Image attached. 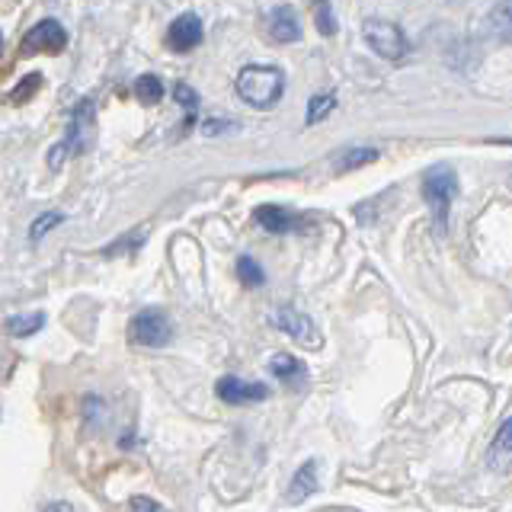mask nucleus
<instances>
[{"mask_svg": "<svg viewBox=\"0 0 512 512\" xmlns=\"http://www.w3.org/2000/svg\"><path fill=\"white\" fill-rule=\"evenodd\" d=\"M285 90V74L272 64H250L237 74V93L240 100L253 109H272Z\"/></svg>", "mask_w": 512, "mask_h": 512, "instance_id": "f257e3e1", "label": "nucleus"}, {"mask_svg": "<svg viewBox=\"0 0 512 512\" xmlns=\"http://www.w3.org/2000/svg\"><path fill=\"white\" fill-rule=\"evenodd\" d=\"M458 196V176L452 167H429L423 176V199L432 212V221H436V231L445 234L448 231V212H452V202Z\"/></svg>", "mask_w": 512, "mask_h": 512, "instance_id": "f03ea898", "label": "nucleus"}, {"mask_svg": "<svg viewBox=\"0 0 512 512\" xmlns=\"http://www.w3.org/2000/svg\"><path fill=\"white\" fill-rule=\"evenodd\" d=\"M90 138H93V100H84L71 116V125H68V135H64L61 144H55L52 151H48V167L52 170H61L64 157L71 154H84L90 148Z\"/></svg>", "mask_w": 512, "mask_h": 512, "instance_id": "7ed1b4c3", "label": "nucleus"}, {"mask_svg": "<svg viewBox=\"0 0 512 512\" xmlns=\"http://www.w3.org/2000/svg\"><path fill=\"white\" fill-rule=\"evenodd\" d=\"M362 39L378 58H388V61H400V58H407V52H410V42L404 36V29H400L397 23H391V20H375V16H372V20H365L362 23Z\"/></svg>", "mask_w": 512, "mask_h": 512, "instance_id": "20e7f679", "label": "nucleus"}, {"mask_svg": "<svg viewBox=\"0 0 512 512\" xmlns=\"http://www.w3.org/2000/svg\"><path fill=\"white\" fill-rule=\"evenodd\" d=\"M128 336H132V343H138V346L157 349V346H167L173 340V324L164 311L148 308V311L135 314L132 327H128Z\"/></svg>", "mask_w": 512, "mask_h": 512, "instance_id": "39448f33", "label": "nucleus"}, {"mask_svg": "<svg viewBox=\"0 0 512 512\" xmlns=\"http://www.w3.org/2000/svg\"><path fill=\"white\" fill-rule=\"evenodd\" d=\"M64 45H68V32H64V26L58 20H39L23 36L20 55L23 58H29V55H58Z\"/></svg>", "mask_w": 512, "mask_h": 512, "instance_id": "423d86ee", "label": "nucleus"}, {"mask_svg": "<svg viewBox=\"0 0 512 512\" xmlns=\"http://www.w3.org/2000/svg\"><path fill=\"white\" fill-rule=\"evenodd\" d=\"M215 391H218V397L224 400V404H234V407L263 404V400H269V388H266L263 381H244V378H237V375L218 378Z\"/></svg>", "mask_w": 512, "mask_h": 512, "instance_id": "0eeeda50", "label": "nucleus"}, {"mask_svg": "<svg viewBox=\"0 0 512 512\" xmlns=\"http://www.w3.org/2000/svg\"><path fill=\"white\" fill-rule=\"evenodd\" d=\"M272 327H279L282 333H288L301 346L320 349V333H317V327L311 324V317L301 314L298 308H279L276 314H272Z\"/></svg>", "mask_w": 512, "mask_h": 512, "instance_id": "6e6552de", "label": "nucleus"}, {"mask_svg": "<svg viewBox=\"0 0 512 512\" xmlns=\"http://www.w3.org/2000/svg\"><path fill=\"white\" fill-rule=\"evenodd\" d=\"M205 39V26L196 13H183V16H176V20L170 23L167 29V45L173 48V52H192V48H199Z\"/></svg>", "mask_w": 512, "mask_h": 512, "instance_id": "1a4fd4ad", "label": "nucleus"}, {"mask_svg": "<svg viewBox=\"0 0 512 512\" xmlns=\"http://www.w3.org/2000/svg\"><path fill=\"white\" fill-rule=\"evenodd\" d=\"M269 368H272V375H276L288 391L308 388V381H311L308 365H304L301 359H295V356H288V352H276L272 362H269Z\"/></svg>", "mask_w": 512, "mask_h": 512, "instance_id": "9d476101", "label": "nucleus"}, {"mask_svg": "<svg viewBox=\"0 0 512 512\" xmlns=\"http://www.w3.org/2000/svg\"><path fill=\"white\" fill-rule=\"evenodd\" d=\"M266 26H269V36L276 39V42H282V45L301 39V20H298L295 7H288V4H282V7L272 10V13H269V20H266Z\"/></svg>", "mask_w": 512, "mask_h": 512, "instance_id": "9b49d317", "label": "nucleus"}, {"mask_svg": "<svg viewBox=\"0 0 512 512\" xmlns=\"http://www.w3.org/2000/svg\"><path fill=\"white\" fill-rule=\"evenodd\" d=\"M256 221H260V228H266L269 234H288L298 228V215L285 212L279 205H260L256 208Z\"/></svg>", "mask_w": 512, "mask_h": 512, "instance_id": "f8f14e48", "label": "nucleus"}, {"mask_svg": "<svg viewBox=\"0 0 512 512\" xmlns=\"http://www.w3.org/2000/svg\"><path fill=\"white\" fill-rule=\"evenodd\" d=\"M317 490V464L308 461L301 464L298 474L292 477V487H288V503H304L308 500V493Z\"/></svg>", "mask_w": 512, "mask_h": 512, "instance_id": "ddd939ff", "label": "nucleus"}, {"mask_svg": "<svg viewBox=\"0 0 512 512\" xmlns=\"http://www.w3.org/2000/svg\"><path fill=\"white\" fill-rule=\"evenodd\" d=\"M45 327V314H13L7 317V324L4 330L10 336H32V333H39Z\"/></svg>", "mask_w": 512, "mask_h": 512, "instance_id": "4468645a", "label": "nucleus"}, {"mask_svg": "<svg viewBox=\"0 0 512 512\" xmlns=\"http://www.w3.org/2000/svg\"><path fill=\"white\" fill-rule=\"evenodd\" d=\"M135 96H138V103H144V106L160 103V96H164V84H160V77L157 74H141L135 80Z\"/></svg>", "mask_w": 512, "mask_h": 512, "instance_id": "2eb2a0df", "label": "nucleus"}, {"mask_svg": "<svg viewBox=\"0 0 512 512\" xmlns=\"http://www.w3.org/2000/svg\"><path fill=\"white\" fill-rule=\"evenodd\" d=\"M333 109H336V96H333V93H320V96H314V100L308 103V112H304V125L324 122Z\"/></svg>", "mask_w": 512, "mask_h": 512, "instance_id": "dca6fc26", "label": "nucleus"}, {"mask_svg": "<svg viewBox=\"0 0 512 512\" xmlns=\"http://www.w3.org/2000/svg\"><path fill=\"white\" fill-rule=\"evenodd\" d=\"M237 279H240V285H247V288H260L266 282V272L260 269V263H256L253 256H240V260H237Z\"/></svg>", "mask_w": 512, "mask_h": 512, "instance_id": "f3484780", "label": "nucleus"}, {"mask_svg": "<svg viewBox=\"0 0 512 512\" xmlns=\"http://www.w3.org/2000/svg\"><path fill=\"white\" fill-rule=\"evenodd\" d=\"M372 160H378V151L375 148H352L340 157V164H336V173H349L356 170L362 164H372Z\"/></svg>", "mask_w": 512, "mask_h": 512, "instance_id": "a211bd4d", "label": "nucleus"}, {"mask_svg": "<svg viewBox=\"0 0 512 512\" xmlns=\"http://www.w3.org/2000/svg\"><path fill=\"white\" fill-rule=\"evenodd\" d=\"M61 221H64V215H61V212H45V215H39L36 221H32V228H29V240H42L48 231L58 228Z\"/></svg>", "mask_w": 512, "mask_h": 512, "instance_id": "6ab92c4d", "label": "nucleus"}, {"mask_svg": "<svg viewBox=\"0 0 512 512\" xmlns=\"http://www.w3.org/2000/svg\"><path fill=\"white\" fill-rule=\"evenodd\" d=\"M39 84H42V74H29V77H23V80H20V87H16V90L7 96V100H10L13 106H20V103H26L29 96L39 90Z\"/></svg>", "mask_w": 512, "mask_h": 512, "instance_id": "aec40b11", "label": "nucleus"}, {"mask_svg": "<svg viewBox=\"0 0 512 512\" xmlns=\"http://www.w3.org/2000/svg\"><path fill=\"white\" fill-rule=\"evenodd\" d=\"M173 96H176V103L186 106L189 122H192V116H196V109H199V96H196V90H192L189 84H176V87H173Z\"/></svg>", "mask_w": 512, "mask_h": 512, "instance_id": "412c9836", "label": "nucleus"}, {"mask_svg": "<svg viewBox=\"0 0 512 512\" xmlns=\"http://www.w3.org/2000/svg\"><path fill=\"white\" fill-rule=\"evenodd\" d=\"M490 23L496 32H500V39L506 42V36H509V0H500V4H496V10L490 13Z\"/></svg>", "mask_w": 512, "mask_h": 512, "instance_id": "4be33fe9", "label": "nucleus"}, {"mask_svg": "<svg viewBox=\"0 0 512 512\" xmlns=\"http://www.w3.org/2000/svg\"><path fill=\"white\" fill-rule=\"evenodd\" d=\"M317 29L324 32V36H333V32H336V20L330 16L327 0H317Z\"/></svg>", "mask_w": 512, "mask_h": 512, "instance_id": "5701e85b", "label": "nucleus"}, {"mask_svg": "<svg viewBox=\"0 0 512 512\" xmlns=\"http://www.w3.org/2000/svg\"><path fill=\"white\" fill-rule=\"evenodd\" d=\"M132 512H167V509L160 506L157 500H151V496H135V500H132Z\"/></svg>", "mask_w": 512, "mask_h": 512, "instance_id": "b1692460", "label": "nucleus"}, {"mask_svg": "<svg viewBox=\"0 0 512 512\" xmlns=\"http://www.w3.org/2000/svg\"><path fill=\"white\" fill-rule=\"evenodd\" d=\"M228 128H237L234 122H221V119H208L205 125H202V132L205 135H221V132H228Z\"/></svg>", "mask_w": 512, "mask_h": 512, "instance_id": "393cba45", "label": "nucleus"}, {"mask_svg": "<svg viewBox=\"0 0 512 512\" xmlns=\"http://www.w3.org/2000/svg\"><path fill=\"white\" fill-rule=\"evenodd\" d=\"M509 429H512V423L506 420V423L500 426V439H496V448H500L503 455H509Z\"/></svg>", "mask_w": 512, "mask_h": 512, "instance_id": "a878e982", "label": "nucleus"}, {"mask_svg": "<svg viewBox=\"0 0 512 512\" xmlns=\"http://www.w3.org/2000/svg\"><path fill=\"white\" fill-rule=\"evenodd\" d=\"M45 512H74V506L71 503H52Z\"/></svg>", "mask_w": 512, "mask_h": 512, "instance_id": "bb28decb", "label": "nucleus"}, {"mask_svg": "<svg viewBox=\"0 0 512 512\" xmlns=\"http://www.w3.org/2000/svg\"><path fill=\"white\" fill-rule=\"evenodd\" d=\"M0 58H4V36H0Z\"/></svg>", "mask_w": 512, "mask_h": 512, "instance_id": "cd10ccee", "label": "nucleus"}]
</instances>
